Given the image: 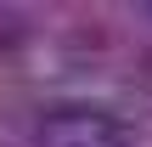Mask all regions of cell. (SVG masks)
I'll return each mask as SVG.
<instances>
[{"mask_svg": "<svg viewBox=\"0 0 152 147\" xmlns=\"http://www.w3.org/2000/svg\"><path fill=\"white\" fill-rule=\"evenodd\" d=\"M39 147H135V136L113 113H56L39 125Z\"/></svg>", "mask_w": 152, "mask_h": 147, "instance_id": "6da1fadb", "label": "cell"}, {"mask_svg": "<svg viewBox=\"0 0 152 147\" xmlns=\"http://www.w3.org/2000/svg\"><path fill=\"white\" fill-rule=\"evenodd\" d=\"M147 17H152V6H147Z\"/></svg>", "mask_w": 152, "mask_h": 147, "instance_id": "7a4b0ae2", "label": "cell"}]
</instances>
